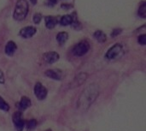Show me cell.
Here are the masks:
<instances>
[{"mask_svg": "<svg viewBox=\"0 0 146 131\" xmlns=\"http://www.w3.org/2000/svg\"><path fill=\"white\" fill-rule=\"evenodd\" d=\"M13 122L15 124V129L17 131H22L25 127V121L22 118L21 112H16L13 115Z\"/></svg>", "mask_w": 146, "mask_h": 131, "instance_id": "6", "label": "cell"}, {"mask_svg": "<svg viewBox=\"0 0 146 131\" xmlns=\"http://www.w3.org/2000/svg\"><path fill=\"white\" fill-rule=\"evenodd\" d=\"M45 76L51 79L58 81H61L63 78V73L60 70H48L45 71Z\"/></svg>", "mask_w": 146, "mask_h": 131, "instance_id": "8", "label": "cell"}, {"mask_svg": "<svg viewBox=\"0 0 146 131\" xmlns=\"http://www.w3.org/2000/svg\"><path fill=\"white\" fill-rule=\"evenodd\" d=\"M47 89L40 83V82H37L35 84L34 87V94L37 97V99H38L39 100H44L47 96Z\"/></svg>", "mask_w": 146, "mask_h": 131, "instance_id": "5", "label": "cell"}, {"mask_svg": "<svg viewBox=\"0 0 146 131\" xmlns=\"http://www.w3.org/2000/svg\"><path fill=\"white\" fill-rule=\"evenodd\" d=\"M138 41L140 45H145L146 44V35L145 34H142L140 36H139L138 38Z\"/></svg>", "mask_w": 146, "mask_h": 131, "instance_id": "21", "label": "cell"}, {"mask_svg": "<svg viewBox=\"0 0 146 131\" xmlns=\"http://www.w3.org/2000/svg\"><path fill=\"white\" fill-rule=\"evenodd\" d=\"M41 20H42V15L40 13L34 14V15H33V21H34V23L38 24L41 21Z\"/></svg>", "mask_w": 146, "mask_h": 131, "instance_id": "20", "label": "cell"}, {"mask_svg": "<svg viewBox=\"0 0 146 131\" xmlns=\"http://www.w3.org/2000/svg\"><path fill=\"white\" fill-rule=\"evenodd\" d=\"M68 39V34L66 32H61L56 35V39L60 44H63Z\"/></svg>", "mask_w": 146, "mask_h": 131, "instance_id": "16", "label": "cell"}, {"mask_svg": "<svg viewBox=\"0 0 146 131\" xmlns=\"http://www.w3.org/2000/svg\"><path fill=\"white\" fill-rule=\"evenodd\" d=\"M29 106H31V100H30V99L26 97V96L22 97L21 101L18 104V108L20 110H21V111H24V110L27 109Z\"/></svg>", "mask_w": 146, "mask_h": 131, "instance_id": "12", "label": "cell"}, {"mask_svg": "<svg viewBox=\"0 0 146 131\" xmlns=\"http://www.w3.org/2000/svg\"><path fill=\"white\" fill-rule=\"evenodd\" d=\"M16 51V45L13 41H9L5 46V53L9 56H11Z\"/></svg>", "mask_w": 146, "mask_h": 131, "instance_id": "13", "label": "cell"}, {"mask_svg": "<svg viewBox=\"0 0 146 131\" xmlns=\"http://www.w3.org/2000/svg\"><path fill=\"white\" fill-rule=\"evenodd\" d=\"M48 131H50V130H48Z\"/></svg>", "mask_w": 146, "mask_h": 131, "instance_id": "26", "label": "cell"}, {"mask_svg": "<svg viewBox=\"0 0 146 131\" xmlns=\"http://www.w3.org/2000/svg\"><path fill=\"white\" fill-rule=\"evenodd\" d=\"M30 2L33 3V4H35L37 3V0H30Z\"/></svg>", "mask_w": 146, "mask_h": 131, "instance_id": "25", "label": "cell"}, {"mask_svg": "<svg viewBox=\"0 0 146 131\" xmlns=\"http://www.w3.org/2000/svg\"><path fill=\"white\" fill-rule=\"evenodd\" d=\"M44 21H45V26L49 29L54 28L56 27V25L58 23V19H57V17H55V16L48 15L45 17Z\"/></svg>", "mask_w": 146, "mask_h": 131, "instance_id": "11", "label": "cell"}, {"mask_svg": "<svg viewBox=\"0 0 146 131\" xmlns=\"http://www.w3.org/2000/svg\"><path fill=\"white\" fill-rule=\"evenodd\" d=\"M123 54H124V51L122 45L121 44H115V45H113L111 48L109 49V51L105 55V57L109 60H114L121 57Z\"/></svg>", "mask_w": 146, "mask_h": 131, "instance_id": "3", "label": "cell"}, {"mask_svg": "<svg viewBox=\"0 0 146 131\" xmlns=\"http://www.w3.org/2000/svg\"><path fill=\"white\" fill-rule=\"evenodd\" d=\"M74 22V17L71 15H66L62 16L60 20V23L62 26H68Z\"/></svg>", "mask_w": 146, "mask_h": 131, "instance_id": "14", "label": "cell"}, {"mask_svg": "<svg viewBox=\"0 0 146 131\" xmlns=\"http://www.w3.org/2000/svg\"><path fill=\"white\" fill-rule=\"evenodd\" d=\"M47 3H48V5L53 6L56 3V0H47Z\"/></svg>", "mask_w": 146, "mask_h": 131, "instance_id": "24", "label": "cell"}, {"mask_svg": "<svg viewBox=\"0 0 146 131\" xmlns=\"http://www.w3.org/2000/svg\"><path fill=\"white\" fill-rule=\"evenodd\" d=\"M43 58L44 60L45 63L50 64L53 63H56L58 59H59V54L55 52V51H50V52H46L43 55Z\"/></svg>", "mask_w": 146, "mask_h": 131, "instance_id": "9", "label": "cell"}, {"mask_svg": "<svg viewBox=\"0 0 146 131\" xmlns=\"http://www.w3.org/2000/svg\"><path fill=\"white\" fill-rule=\"evenodd\" d=\"M28 12V3L26 0H18L14 11V18L17 21L25 19Z\"/></svg>", "mask_w": 146, "mask_h": 131, "instance_id": "2", "label": "cell"}, {"mask_svg": "<svg viewBox=\"0 0 146 131\" xmlns=\"http://www.w3.org/2000/svg\"><path fill=\"white\" fill-rule=\"evenodd\" d=\"M139 15L143 17V18H145L146 17V3L145 2H143L142 4L139 6Z\"/></svg>", "mask_w": 146, "mask_h": 131, "instance_id": "17", "label": "cell"}, {"mask_svg": "<svg viewBox=\"0 0 146 131\" xmlns=\"http://www.w3.org/2000/svg\"><path fill=\"white\" fill-rule=\"evenodd\" d=\"M121 33V29H115V30L113 31V33H111V36H112V37H115V36L120 34Z\"/></svg>", "mask_w": 146, "mask_h": 131, "instance_id": "22", "label": "cell"}, {"mask_svg": "<svg viewBox=\"0 0 146 131\" xmlns=\"http://www.w3.org/2000/svg\"><path fill=\"white\" fill-rule=\"evenodd\" d=\"M99 95V87L96 83L90 84L86 87L82 94H80L78 102H77V108L78 110L84 112L86 111L97 100Z\"/></svg>", "mask_w": 146, "mask_h": 131, "instance_id": "1", "label": "cell"}, {"mask_svg": "<svg viewBox=\"0 0 146 131\" xmlns=\"http://www.w3.org/2000/svg\"><path fill=\"white\" fill-rule=\"evenodd\" d=\"M4 83V76L3 73L0 70V84H3Z\"/></svg>", "mask_w": 146, "mask_h": 131, "instance_id": "23", "label": "cell"}, {"mask_svg": "<svg viewBox=\"0 0 146 131\" xmlns=\"http://www.w3.org/2000/svg\"><path fill=\"white\" fill-rule=\"evenodd\" d=\"M89 49H90L89 43L86 40H83L74 45V47L73 48V53L74 56L80 57V56L86 54L88 52Z\"/></svg>", "mask_w": 146, "mask_h": 131, "instance_id": "4", "label": "cell"}, {"mask_svg": "<svg viewBox=\"0 0 146 131\" xmlns=\"http://www.w3.org/2000/svg\"><path fill=\"white\" fill-rule=\"evenodd\" d=\"M0 110H3L4 112H8L9 110V106L8 105V103L0 97Z\"/></svg>", "mask_w": 146, "mask_h": 131, "instance_id": "18", "label": "cell"}, {"mask_svg": "<svg viewBox=\"0 0 146 131\" xmlns=\"http://www.w3.org/2000/svg\"><path fill=\"white\" fill-rule=\"evenodd\" d=\"M36 33V28L33 27H26L20 31V35L25 39L31 38Z\"/></svg>", "mask_w": 146, "mask_h": 131, "instance_id": "10", "label": "cell"}, {"mask_svg": "<svg viewBox=\"0 0 146 131\" xmlns=\"http://www.w3.org/2000/svg\"><path fill=\"white\" fill-rule=\"evenodd\" d=\"M88 75L86 73H80L78 76H76L74 77V79L73 80V82L70 83V88H74L76 87H79L80 85H82L87 79Z\"/></svg>", "mask_w": 146, "mask_h": 131, "instance_id": "7", "label": "cell"}, {"mask_svg": "<svg viewBox=\"0 0 146 131\" xmlns=\"http://www.w3.org/2000/svg\"><path fill=\"white\" fill-rule=\"evenodd\" d=\"M37 126V121L35 119H31L27 124V128L28 130H33Z\"/></svg>", "mask_w": 146, "mask_h": 131, "instance_id": "19", "label": "cell"}, {"mask_svg": "<svg viewBox=\"0 0 146 131\" xmlns=\"http://www.w3.org/2000/svg\"><path fill=\"white\" fill-rule=\"evenodd\" d=\"M94 38L100 43H104L106 41V35L104 32H102L101 30H98L94 33Z\"/></svg>", "mask_w": 146, "mask_h": 131, "instance_id": "15", "label": "cell"}]
</instances>
